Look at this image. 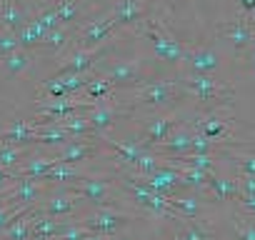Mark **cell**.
Returning a JSON list of instances; mask_svg holds the SVG:
<instances>
[{
  "label": "cell",
  "mask_w": 255,
  "mask_h": 240,
  "mask_svg": "<svg viewBox=\"0 0 255 240\" xmlns=\"http://www.w3.org/2000/svg\"><path fill=\"white\" fill-rule=\"evenodd\" d=\"M143 45H145V55H150L155 63H160L163 68H170V73H178L183 68L185 53H188V43L180 40L163 18L150 15L145 18L138 28L130 30Z\"/></svg>",
  "instance_id": "2"
},
{
  "label": "cell",
  "mask_w": 255,
  "mask_h": 240,
  "mask_svg": "<svg viewBox=\"0 0 255 240\" xmlns=\"http://www.w3.org/2000/svg\"><path fill=\"white\" fill-rule=\"evenodd\" d=\"M73 35H75V25H55L53 30L45 33L40 48L35 50L38 60L43 58H63L70 48H73Z\"/></svg>",
  "instance_id": "16"
},
{
  "label": "cell",
  "mask_w": 255,
  "mask_h": 240,
  "mask_svg": "<svg viewBox=\"0 0 255 240\" xmlns=\"http://www.w3.org/2000/svg\"><path fill=\"white\" fill-rule=\"evenodd\" d=\"M50 190H53V188H50L43 178H38V180L23 178V180H15V183H13V188L5 193V198H8V200H13L15 205L33 208V205H38V203H40Z\"/></svg>",
  "instance_id": "17"
},
{
  "label": "cell",
  "mask_w": 255,
  "mask_h": 240,
  "mask_svg": "<svg viewBox=\"0 0 255 240\" xmlns=\"http://www.w3.org/2000/svg\"><path fill=\"white\" fill-rule=\"evenodd\" d=\"M243 70H245V73H250V75L255 78V63H245V65H243Z\"/></svg>",
  "instance_id": "27"
},
{
  "label": "cell",
  "mask_w": 255,
  "mask_h": 240,
  "mask_svg": "<svg viewBox=\"0 0 255 240\" xmlns=\"http://www.w3.org/2000/svg\"><path fill=\"white\" fill-rule=\"evenodd\" d=\"M235 3H238V8H240L243 15H253V10H255V0H235Z\"/></svg>",
  "instance_id": "25"
},
{
  "label": "cell",
  "mask_w": 255,
  "mask_h": 240,
  "mask_svg": "<svg viewBox=\"0 0 255 240\" xmlns=\"http://www.w3.org/2000/svg\"><path fill=\"white\" fill-rule=\"evenodd\" d=\"M245 63H255V40H253V45L248 48V53L243 55V60H240V65H245Z\"/></svg>",
  "instance_id": "26"
},
{
  "label": "cell",
  "mask_w": 255,
  "mask_h": 240,
  "mask_svg": "<svg viewBox=\"0 0 255 240\" xmlns=\"http://www.w3.org/2000/svg\"><path fill=\"white\" fill-rule=\"evenodd\" d=\"M53 165H55L53 148H33V153L13 170V175H15V180H23V178L38 180V178H43Z\"/></svg>",
  "instance_id": "18"
},
{
  "label": "cell",
  "mask_w": 255,
  "mask_h": 240,
  "mask_svg": "<svg viewBox=\"0 0 255 240\" xmlns=\"http://www.w3.org/2000/svg\"><path fill=\"white\" fill-rule=\"evenodd\" d=\"M75 220L90 233V235H103L113 238L130 228L138 215L128 208H85L75 215Z\"/></svg>",
  "instance_id": "4"
},
{
  "label": "cell",
  "mask_w": 255,
  "mask_h": 240,
  "mask_svg": "<svg viewBox=\"0 0 255 240\" xmlns=\"http://www.w3.org/2000/svg\"><path fill=\"white\" fill-rule=\"evenodd\" d=\"M110 100L125 110H130V115L145 113V115H155V113H165L173 108H180V103L188 100L185 90L178 83L175 73L160 75V78H150L140 85H133L128 90H115L110 95Z\"/></svg>",
  "instance_id": "1"
},
{
  "label": "cell",
  "mask_w": 255,
  "mask_h": 240,
  "mask_svg": "<svg viewBox=\"0 0 255 240\" xmlns=\"http://www.w3.org/2000/svg\"><path fill=\"white\" fill-rule=\"evenodd\" d=\"M83 240H108V238H103V235H88V238H83Z\"/></svg>",
  "instance_id": "29"
},
{
  "label": "cell",
  "mask_w": 255,
  "mask_h": 240,
  "mask_svg": "<svg viewBox=\"0 0 255 240\" xmlns=\"http://www.w3.org/2000/svg\"><path fill=\"white\" fill-rule=\"evenodd\" d=\"M140 130H138V138L135 143L145 150H153L158 143H163L175 128L185 125L190 120V113H185L183 108H173V110H165V113H155V115H145L140 118Z\"/></svg>",
  "instance_id": "5"
},
{
  "label": "cell",
  "mask_w": 255,
  "mask_h": 240,
  "mask_svg": "<svg viewBox=\"0 0 255 240\" xmlns=\"http://www.w3.org/2000/svg\"><path fill=\"white\" fill-rule=\"evenodd\" d=\"M0 110H3V93H0ZM0 123H3V120H0Z\"/></svg>",
  "instance_id": "30"
},
{
  "label": "cell",
  "mask_w": 255,
  "mask_h": 240,
  "mask_svg": "<svg viewBox=\"0 0 255 240\" xmlns=\"http://www.w3.org/2000/svg\"><path fill=\"white\" fill-rule=\"evenodd\" d=\"M165 223L170 228V240H223L210 220L173 218V220H165Z\"/></svg>",
  "instance_id": "12"
},
{
  "label": "cell",
  "mask_w": 255,
  "mask_h": 240,
  "mask_svg": "<svg viewBox=\"0 0 255 240\" xmlns=\"http://www.w3.org/2000/svg\"><path fill=\"white\" fill-rule=\"evenodd\" d=\"M215 35L230 45L235 60L240 63L243 55L248 53V48L253 45L255 40V25H253V18L250 15H235V18H228V20H220L215 25Z\"/></svg>",
  "instance_id": "7"
},
{
  "label": "cell",
  "mask_w": 255,
  "mask_h": 240,
  "mask_svg": "<svg viewBox=\"0 0 255 240\" xmlns=\"http://www.w3.org/2000/svg\"><path fill=\"white\" fill-rule=\"evenodd\" d=\"M108 10L120 30H133L138 28L145 18L153 15L150 0H110Z\"/></svg>",
  "instance_id": "10"
},
{
  "label": "cell",
  "mask_w": 255,
  "mask_h": 240,
  "mask_svg": "<svg viewBox=\"0 0 255 240\" xmlns=\"http://www.w3.org/2000/svg\"><path fill=\"white\" fill-rule=\"evenodd\" d=\"M83 3H85V5H90V3H93V0H83Z\"/></svg>",
  "instance_id": "32"
},
{
  "label": "cell",
  "mask_w": 255,
  "mask_h": 240,
  "mask_svg": "<svg viewBox=\"0 0 255 240\" xmlns=\"http://www.w3.org/2000/svg\"><path fill=\"white\" fill-rule=\"evenodd\" d=\"M13 183H15L13 170H8V168H0V195H5V193L13 188Z\"/></svg>",
  "instance_id": "24"
},
{
  "label": "cell",
  "mask_w": 255,
  "mask_h": 240,
  "mask_svg": "<svg viewBox=\"0 0 255 240\" xmlns=\"http://www.w3.org/2000/svg\"><path fill=\"white\" fill-rule=\"evenodd\" d=\"M38 65V55L33 50H25V48H18L8 55L0 58V83L3 80H20V78H28Z\"/></svg>",
  "instance_id": "14"
},
{
  "label": "cell",
  "mask_w": 255,
  "mask_h": 240,
  "mask_svg": "<svg viewBox=\"0 0 255 240\" xmlns=\"http://www.w3.org/2000/svg\"><path fill=\"white\" fill-rule=\"evenodd\" d=\"M123 30L115 25L108 5L103 10H95L93 15H85L78 25H75V35H73V48H98L113 38H118Z\"/></svg>",
  "instance_id": "6"
},
{
  "label": "cell",
  "mask_w": 255,
  "mask_h": 240,
  "mask_svg": "<svg viewBox=\"0 0 255 240\" xmlns=\"http://www.w3.org/2000/svg\"><path fill=\"white\" fill-rule=\"evenodd\" d=\"M230 230H233V240H255V218H248L235 210L230 215Z\"/></svg>",
  "instance_id": "22"
},
{
  "label": "cell",
  "mask_w": 255,
  "mask_h": 240,
  "mask_svg": "<svg viewBox=\"0 0 255 240\" xmlns=\"http://www.w3.org/2000/svg\"><path fill=\"white\" fill-rule=\"evenodd\" d=\"M85 200L80 195H75L70 188H53L38 205H33V213L38 215H48V218H73L80 210H85Z\"/></svg>",
  "instance_id": "8"
},
{
  "label": "cell",
  "mask_w": 255,
  "mask_h": 240,
  "mask_svg": "<svg viewBox=\"0 0 255 240\" xmlns=\"http://www.w3.org/2000/svg\"><path fill=\"white\" fill-rule=\"evenodd\" d=\"M183 73H195V75H218L223 70V58L218 50L208 45H188L185 60H183Z\"/></svg>",
  "instance_id": "11"
},
{
  "label": "cell",
  "mask_w": 255,
  "mask_h": 240,
  "mask_svg": "<svg viewBox=\"0 0 255 240\" xmlns=\"http://www.w3.org/2000/svg\"><path fill=\"white\" fill-rule=\"evenodd\" d=\"M108 240H130L125 233H120V235H113V238H108Z\"/></svg>",
  "instance_id": "28"
},
{
  "label": "cell",
  "mask_w": 255,
  "mask_h": 240,
  "mask_svg": "<svg viewBox=\"0 0 255 240\" xmlns=\"http://www.w3.org/2000/svg\"><path fill=\"white\" fill-rule=\"evenodd\" d=\"M88 115V123L93 128V135L103 138V135H110V130L118 125V120H128V118H133L130 110H125L120 105H115L110 98L105 100H98L90 110H85Z\"/></svg>",
  "instance_id": "9"
},
{
  "label": "cell",
  "mask_w": 255,
  "mask_h": 240,
  "mask_svg": "<svg viewBox=\"0 0 255 240\" xmlns=\"http://www.w3.org/2000/svg\"><path fill=\"white\" fill-rule=\"evenodd\" d=\"M193 138H195V130L185 123L180 128H175L163 143H158L150 153L158 155V158H185L193 153Z\"/></svg>",
  "instance_id": "15"
},
{
  "label": "cell",
  "mask_w": 255,
  "mask_h": 240,
  "mask_svg": "<svg viewBox=\"0 0 255 240\" xmlns=\"http://www.w3.org/2000/svg\"><path fill=\"white\" fill-rule=\"evenodd\" d=\"M45 28L35 20V18H30L20 30H18V40H20V48H25V50H38L40 48V43H43V38H45Z\"/></svg>",
  "instance_id": "20"
},
{
  "label": "cell",
  "mask_w": 255,
  "mask_h": 240,
  "mask_svg": "<svg viewBox=\"0 0 255 240\" xmlns=\"http://www.w3.org/2000/svg\"><path fill=\"white\" fill-rule=\"evenodd\" d=\"M168 205L170 210L178 215V218H193V220H210V213H213V200H208L205 195H198L193 190H185L175 198H168Z\"/></svg>",
  "instance_id": "13"
},
{
  "label": "cell",
  "mask_w": 255,
  "mask_h": 240,
  "mask_svg": "<svg viewBox=\"0 0 255 240\" xmlns=\"http://www.w3.org/2000/svg\"><path fill=\"white\" fill-rule=\"evenodd\" d=\"M250 18H253V25H255V10H253V15H250Z\"/></svg>",
  "instance_id": "31"
},
{
  "label": "cell",
  "mask_w": 255,
  "mask_h": 240,
  "mask_svg": "<svg viewBox=\"0 0 255 240\" xmlns=\"http://www.w3.org/2000/svg\"><path fill=\"white\" fill-rule=\"evenodd\" d=\"M175 75H178V83L185 90V95L198 103V110L233 105L235 88L228 80H223L220 75H195V73H183V70H178Z\"/></svg>",
  "instance_id": "3"
},
{
  "label": "cell",
  "mask_w": 255,
  "mask_h": 240,
  "mask_svg": "<svg viewBox=\"0 0 255 240\" xmlns=\"http://www.w3.org/2000/svg\"><path fill=\"white\" fill-rule=\"evenodd\" d=\"M60 125H63V130H65L70 138H90V135H93V128H90V123H88V115H85V113H75V115L60 120Z\"/></svg>",
  "instance_id": "23"
},
{
  "label": "cell",
  "mask_w": 255,
  "mask_h": 240,
  "mask_svg": "<svg viewBox=\"0 0 255 240\" xmlns=\"http://www.w3.org/2000/svg\"><path fill=\"white\" fill-rule=\"evenodd\" d=\"M208 188H210V200H213L215 205H223V203H228V200H238V198H240L238 175H230V173H225V170L210 173Z\"/></svg>",
  "instance_id": "19"
},
{
  "label": "cell",
  "mask_w": 255,
  "mask_h": 240,
  "mask_svg": "<svg viewBox=\"0 0 255 240\" xmlns=\"http://www.w3.org/2000/svg\"><path fill=\"white\" fill-rule=\"evenodd\" d=\"M35 145H0V168L15 170L30 153Z\"/></svg>",
  "instance_id": "21"
}]
</instances>
